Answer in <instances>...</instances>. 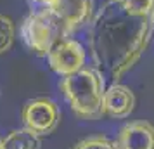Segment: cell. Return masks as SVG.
I'll list each match as a JSON object with an SVG mask.
<instances>
[{"instance_id":"obj_9","label":"cell","mask_w":154,"mask_h":149,"mask_svg":"<svg viewBox=\"0 0 154 149\" xmlns=\"http://www.w3.org/2000/svg\"><path fill=\"white\" fill-rule=\"evenodd\" d=\"M0 149H42V137L26 127L16 128L0 139Z\"/></svg>"},{"instance_id":"obj_12","label":"cell","mask_w":154,"mask_h":149,"mask_svg":"<svg viewBox=\"0 0 154 149\" xmlns=\"http://www.w3.org/2000/svg\"><path fill=\"white\" fill-rule=\"evenodd\" d=\"M73 149H118V146L114 141L107 139L104 135H92V137H87L76 142Z\"/></svg>"},{"instance_id":"obj_8","label":"cell","mask_w":154,"mask_h":149,"mask_svg":"<svg viewBox=\"0 0 154 149\" xmlns=\"http://www.w3.org/2000/svg\"><path fill=\"white\" fill-rule=\"evenodd\" d=\"M116 146L118 149H154V125L146 120L123 125Z\"/></svg>"},{"instance_id":"obj_1","label":"cell","mask_w":154,"mask_h":149,"mask_svg":"<svg viewBox=\"0 0 154 149\" xmlns=\"http://www.w3.org/2000/svg\"><path fill=\"white\" fill-rule=\"evenodd\" d=\"M151 17L126 14L116 0H107L90 21L92 59L95 68L106 71L114 83L139 63L152 36Z\"/></svg>"},{"instance_id":"obj_6","label":"cell","mask_w":154,"mask_h":149,"mask_svg":"<svg viewBox=\"0 0 154 149\" xmlns=\"http://www.w3.org/2000/svg\"><path fill=\"white\" fill-rule=\"evenodd\" d=\"M47 59L50 70L54 73H57L59 76H68L85 68L87 50L78 40L68 36L52 47Z\"/></svg>"},{"instance_id":"obj_2","label":"cell","mask_w":154,"mask_h":149,"mask_svg":"<svg viewBox=\"0 0 154 149\" xmlns=\"http://www.w3.org/2000/svg\"><path fill=\"white\" fill-rule=\"evenodd\" d=\"M59 87L76 118L94 121L104 116L102 101L106 92V80L100 70L82 68L73 75L63 76Z\"/></svg>"},{"instance_id":"obj_10","label":"cell","mask_w":154,"mask_h":149,"mask_svg":"<svg viewBox=\"0 0 154 149\" xmlns=\"http://www.w3.org/2000/svg\"><path fill=\"white\" fill-rule=\"evenodd\" d=\"M126 14L135 17H151L154 12V0H116Z\"/></svg>"},{"instance_id":"obj_13","label":"cell","mask_w":154,"mask_h":149,"mask_svg":"<svg viewBox=\"0 0 154 149\" xmlns=\"http://www.w3.org/2000/svg\"><path fill=\"white\" fill-rule=\"evenodd\" d=\"M151 19H152V23H154V12H152V14H151Z\"/></svg>"},{"instance_id":"obj_11","label":"cell","mask_w":154,"mask_h":149,"mask_svg":"<svg viewBox=\"0 0 154 149\" xmlns=\"http://www.w3.org/2000/svg\"><path fill=\"white\" fill-rule=\"evenodd\" d=\"M16 40V24L9 16L0 14V54L12 49Z\"/></svg>"},{"instance_id":"obj_5","label":"cell","mask_w":154,"mask_h":149,"mask_svg":"<svg viewBox=\"0 0 154 149\" xmlns=\"http://www.w3.org/2000/svg\"><path fill=\"white\" fill-rule=\"evenodd\" d=\"M24 127L33 134L45 137L50 135L61 123V109L49 97H36L28 101L21 111Z\"/></svg>"},{"instance_id":"obj_7","label":"cell","mask_w":154,"mask_h":149,"mask_svg":"<svg viewBox=\"0 0 154 149\" xmlns=\"http://www.w3.org/2000/svg\"><path fill=\"white\" fill-rule=\"evenodd\" d=\"M135 94L132 88L121 83H112L107 87L104 92V101H102V111L104 116L109 118H128L135 109Z\"/></svg>"},{"instance_id":"obj_4","label":"cell","mask_w":154,"mask_h":149,"mask_svg":"<svg viewBox=\"0 0 154 149\" xmlns=\"http://www.w3.org/2000/svg\"><path fill=\"white\" fill-rule=\"evenodd\" d=\"M31 5L54 12L63 23L66 36L87 26L94 17L92 0H31Z\"/></svg>"},{"instance_id":"obj_3","label":"cell","mask_w":154,"mask_h":149,"mask_svg":"<svg viewBox=\"0 0 154 149\" xmlns=\"http://www.w3.org/2000/svg\"><path fill=\"white\" fill-rule=\"evenodd\" d=\"M21 38L31 52L40 57H47L52 47L68 36L61 19L54 12L33 9L21 24Z\"/></svg>"}]
</instances>
